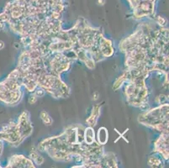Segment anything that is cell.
I'll list each match as a JSON object with an SVG mask.
<instances>
[{
    "instance_id": "277c9868",
    "label": "cell",
    "mask_w": 169,
    "mask_h": 168,
    "mask_svg": "<svg viewBox=\"0 0 169 168\" xmlns=\"http://www.w3.org/2000/svg\"><path fill=\"white\" fill-rule=\"evenodd\" d=\"M17 127L23 141L33 133V125L30 121V116L28 111H24L19 116L17 122Z\"/></svg>"
},
{
    "instance_id": "7c38bea8",
    "label": "cell",
    "mask_w": 169,
    "mask_h": 168,
    "mask_svg": "<svg viewBox=\"0 0 169 168\" xmlns=\"http://www.w3.org/2000/svg\"><path fill=\"white\" fill-rule=\"evenodd\" d=\"M148 164L152 167H163V162L162 159L158 157H150L148 160Z\"/></svg>"
},
{
    "instance_id": "ffe728a7",
    "label": "cell",
    "mask_w": 169,
    "mask_h": 168,
    "mask_svg": "<svg viewBox=\"0 0 169 168\" xmlns=\"http://www.w3.org/2000/svg\"><path fill=\"white\" fill-rule=\"evenodd\" d=\"M5 46V45H4V42L3 41H0V50H2V49H4Z\"/></svg>"
},
{
    "instance_id": "ba28073f",
    "label": "cell",
    "mask_w": 169,
    "mask_h": 168,
    "mask_svg": "<svg viewBox=\"0 0 169 168\" xmlns=\"http://www.w3.org/2000/svg\"><path fill=\"white\" fill-rule=\"evenodd\" d=\"M100 109H101V107L99 104L93 106L91 114H90V116L88 117V119L86 120L87 126L94 127L97 124L99 116H100Z\"/></svg>"
},
{
    "instance_id": "6da1fadb",
    "label": "cell",
    "mask_w": 169,
    "mask_h": 168,
    "mask_svg": "<svg viewBox=\"0 0 169 168\" xmlns=\"http://www.w3.org/2000/svg\"><path fill=\"white\" fill-rule=\"evenodd\" d=\"M125 76V93L127 102L130 105L144 109L148 106V89L146 86L145 80L149 73H142L135 76Z\"/></svg>"
},
{
    "instance_id": "4fadbf2b",
    "label": "cell",
    "mask_w": 169,
    "mask_h": 168,
    "mask_svg": "<svg viewBox=\"0 0 169 168\" xmlns=\"http://www.w3.org/2000/svg\"><path fill=\"white\" fill-rule=\"evenodd\" d=\"M40 117H41V119L42 120V122L47 125V126H50L52 125L53 123V119H52V117L49 115V114L46 112V111H42L40 114Z\"/></svg>"
},
{
    "instance_id": "8fae6325",
    "label": "cell",
    "mask_w": 169,
    "mask_h": 168,
    "mask_svg": "<svg viewBox=\"0 0 169 168\" xmlns=\"http://www.w3.org/2000/svg\"><path fill=\"white\" fill-rule=\"evenodd\" d=\"M29 158L35 165L41 166L44 162V158L41 157L37 151H32L29 153Z\"/></svg>"
},
{
    "instance_id": "8992f818",
    "label": "cell",
    "mask_w": 169,
    "mask_h": 168,
    "mask_svg": "<svg viewBox=\"0 0 169 168\" xmlns=\"http://www.w3.org/2000/svg\"><path fill=\"white\" fill-rule=\"evenodd\" d=\"M155 152L160 154L164 160H168V132H163L155 143Z\"/></svg>"
},
{
    "instance_id": "2e32d148",
    "label": "cell",
    "mask_w": 169,
    "mask_h": 168,
    "mask_svg": "<svg viewBox=\"0 0 169 168\" xmlns=\"http://www.w3.org/2000/svg\"><path fill=\"white\" fill-rule=\"evenodd\" d=\"M156 21H157V23L160 25V26H162V27H164L165 25H166V24H167V19L163 17H161V16H158L157 19H156Z\"/></svg>"
},
{
    "instance_id": "5b68a950",
    "label": "cell",
    "mask_w": 169,
    "mask_h": 168,
    "mask_svg": "<svg viewBox=\"0 0 169 168\" xmlns=\"http://www.w3.org/2000/svg\"><path fill=\"white\" fill-rule=\"evenodd\" d=\"M7 168L12 167H35L34 162L23 155H14L9 158L5 166Z\"/></svg>"
},
{
    "instance_id": "d6986e66",
    "label": "cell",
    "mask_w": 169,
    "mask_h": 168,
    "mask_svg": "<svg viewBox=\"0 0 169 168\" xmlns=\"http://www.w3.org/2000/svg\"><path fill=\"white\" fill-rule=\"evenodd\" d=\"M97 4L99 5H104L105 4V0H97Z\"/></svg>"
},
{
    "instance_id": "9a60e30c",
    "label": "cell",
    "mask_w": 169,
    "mask_h": 168,
    "mask_svg": "<svg viewBox=\"0 0 169 168\" xmlns=\"http://www.w3.org/2000/svg\"><path fill=\"white\" fill-rule=\"evenodd\" d=\"M156 102L158 103V104H163L168 102V98L165 95H160L158 96L157 99H156Z\"/></svg>"
},
{
    "instance_id": "ac0fdd59",
    "label": "cell",
    "mask_w": 169,
    "mask_h": 168,
    "mask_svg": "<svg viewBox=\"0 0 169 168\" xmlns=\"http://www.w3.org/2000/svg\"><path fill=\"white\" fill-rule=\"evenodd\" d=\"M3 151H4V141L0 139V157L3 153Z\"/></svg>"
},
{
    "instance_id": "5bb4252c",
    "label": "cell",
    "mask_w": 169,
    "mask_h": 168,
    "mask_svg": "<svg viewBox=\"0 0 169 168\" xmlns=\"http://www.w3.org/2000/svg\"><path fill=\"white\" fill-rule=\"evenodd\" d=\"M33 93L35 94V96L37 97V98H41V97H43V96H45L46 95V91L41 87H37L35 89V91L33 92Z\"/></svg>"
},
{
    "instance_id": "e0dca14e",
    "label": "cell",
    "mask_w": 169,
    "mask_h": 168,
    "mask_svg": "<svg viewBox=\"0 0 169 168\" xmlns=\"http://www.w3.org/2000/svg\"><path fill=\"white\" fill-rule=\"evenodd\" d=\"M37 99H38V98H37L35 94L33 93V94H31V95L29 96V103L30 104H35V103L37 102Z\"/></svg>"
},
{
    "instance_id": "7a4b0ae2",
    "label": "cell",
    "mask_w": 169,
    "mask_h": 168,
    "mask_svg": "<svg viewBox=\"0 0 169 168\" xmlns=\"http://www.w3.org/2000/svg\"><path fill=\"white\" fill-rule=\"evenodd\" d=\"M138 121L162 133L168 132V104H160L153 109L145 111L139 116Z\"/></svg>"
},
{
    "instance_id": "9c48e42d",
    "label": "cell",
    "mask_w": 169,
    "mask_h": 168,
    "mask_svg": "<svg viewBox=\"0 0 169 168\" xmlns=\"http://www.w3.org/2000/svg\"><path fill=\"white\" fill-rule=\"evenodd\" d=\"M84 143L87 145H91L95 142V133L93 127L87 126L84 129V134H83Z\"/></svg>"
},
{
    "instance_id": "3957f363",
    "label": "cell",
    "mask_w": 169,
    "mask_h": 168,
    "mask_svg": "<svg viewBox=\"0 0 169 168\" xmlns=\"http://www.w3.org/2000/svg\"><path fill=\"white\" fill-rule=\"evenodd\" d=\"M0 139L14 147H17L20 145L23 140L21 139L19 132L17 123L10 122L4 124L0 129Z\"/></svg>"
},
{
    "instance_id": "52a82bcc",
    "label": "cell",
    "mask_w": 169,
    "mask_h": 168,
    "mask_svg": "<svg viewBox=\"0 0 169 168\" xmlns=\"http://www.w3.org/2000/svg\"><path fill=\"white\" fill-rule=\"evenodd\" d=\"M100 167H118L115 155L114 153H104L100 159Z\"/></svg>"
},
{
    "instance_id": "30bf717a",
    "label": "cell",
    "mask_w": 169,
    "mask_h": 168,
    "mask_svg": "<svg viewBox=\"0 0 169 168\" xmlns=\"http://www.w3.org/2000/svg\"><path fill=\"white\" fill-rule=\"evenodd\" d=\"M108 130L105 127L99 128L97 134V139H98V143L99 145H104L107 143L108 141Z\"/></svg>"
}]
</instances>
